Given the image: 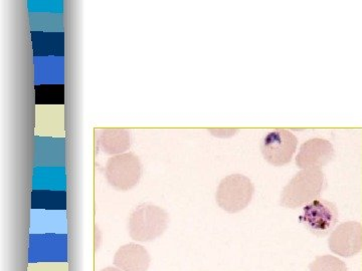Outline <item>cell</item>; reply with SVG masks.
Listing matches in <instances>:
<instances>
[{
  "label": "cell",
  "mask_w": 362,
  "mask_h": 271,
  "mask_svg": "<svg viewBox=\"0 0 362 271\" xmlns=\"http://www.w3.org/2000/svg\"><path fill=\"white\" fill-rule=\"evenodd\" d=\"M328 246L333 253L342 258H352L362 251V225L349 221L338 225L331 232Z\"/></svg>",
  "instance_id": "obj_7"
},
{
  "label": "cell",
  "mask_w": 362,
  "mask_h": 271,
  "mask_svg": "<svg viewBox=\"0 0 362 271\" xmlns=\"http://www.w3.org/2000/svg\"><path fill=\"white\" fill-rule=\"evenodd\" d=\"M105 175L109 184L119 191H129L137 186L142 176V164L134 153L112 156L106 164Z\"/></svg>",
  "instance_id": "obj_4"
},
{
  "label": "cell",
  "mask_w": 362,
  "mask_h": 271,
  "mask_svg": "<svg viewBox=\"0 0 362 271\" xmlns=\"http://www.w3.org/2000/svg\"><path fill=\"white\" fill-rule=\"evenodd\" d=\"M238 129H211L209 132L214 136V137L218 138H228L232 137L238 132Z\"/></svg>",
  "instance_id": "obj_12"
},
{
  "label": "cell",
  "mask_w": 362,
  "mask_h": 271,
  "mask_svg": "<svg viewBox=\"0 0 362 271\" xmlns=\"http://www.w3.org/2000/svg\"><path fill=\"white\" fill-rule=\"evenodd\" d=\"M334 148L328 140L312 138L300 147L296 165L300 169H321L333 160Z\"/></svg>",
  "instance_id": "obj_8"
},
{
  "label": "cell",
  "mask_w": 362,
  "mask_h": 271,
  "mask_svg": "<svg viewBox=\"0 0 362 271\" xmlns=\"http://www.w3.org/2000/svg\"><path fill=\"white\" fill-rule=\"evenodd\" d=\"M113 263L123 271H148L151 256L144 246L128 243L117 251Z\"/></svg>",
  "instance_id": "obj_9"
},
{
  "label": "cell",
  "mask_w": 362,
  "mask_h": 271,
  "mask_svg": "<svg viewBox=\"0 0 362 271\" xmlns=\"http://www.w3.org/2000/svg\"><path fill=\"white\" fill-rule=\"evenodd\" d=\"M254 193V184L247 176L228 175L218 184L216 201L226 212L238 213L250 205Z\"/></svg>",
  "instance_id": "obj_3"
},
{
  "label": "cell",
  "mask_w": 362,
  "mask_h": 271,
  "mask_svg": "<svg viewBox=\"0 0 362 271\" xmlns=\"http://www.w3.org/2000/svg\"><path fill=\"white\" fill-rule=\"evenodd\" d=\"M339 214L332 202L317 198L304 206L299 216L302 225L317 237H325L334 230Z\"/></svg>",
  "instance_id": "obj_5"
},
{
  "label": "cell",
  "mask_w": 362,
  "mask_h": 271,
  "mask_svg": "<svg viewBox=\"0 0 362 271\" xmlns=\"http://www.w3.org/2000/svg\"><path fill=\"white\" fill-rule=\"evenodd\" d=\"M168 223V214L164 209L154 204L143 203L130 214L128 230L135 241L150 242L166 231Z\"/></svg>",
  "instance_id": "obj_2"
},
{
  "label": "cell",
  "mask_w": 362,
  "mask_h": 271,
  "mask_svg": "<svg viewBox=\"0 0 362 271\" xmlns=\"http://www.w3.org/2000/svg\"><path fill=\"white\" fill-rule=\"evenodd\" d=\"M309 271H347V266L337 256L320 255L312 261Z\"/></svg>",
  "instance_id": "obj_11"
},
{
  "label": "cell",
  "mask_w": 362,
  "mask_h": 271,
  "mask_svg": "<svg viewBox=\"0 0 362 271\" xmlns=\"http://www.w3.org/2000/svg\"><path fill=\"white\" fill-rule=\"evenodd\" d=\"M298 139L289 130L271 131L261 142V151L265 160L275 167H282L292 161L296 152Z\"/></svg>",
  "instance_id": "obj_6"
},
{
  "label": "cell",
  "mask_w": 362,
  "mask_h": 271,
  "mask_svg": "<svg viewBox=\"0 0 362 271\" xmlns=\"http://www.w3.org/2000/svg\"><path fill=\"white\" fill-rule=\"evenodd\" d=\"M326 186L325 175L321 169H302L282 190L281 206L297 209L315 200Z\"/></svg>",
  "instance_id": "obj_1"
},
{
  "label": "cell",
  "mask_w": 362,
  "mask_h": 271,
  "mask_svg": "<svg viewBox=\"0 0 362 271\" xmlns=\"http://www.w3.org/2000/svg\"><path fill=\"white\" fill-rule=\"evenodd\" d=\"M101 271H123L120 268L116 267V266H109V267L104 268Z\"/></svg>",
  "instance_id": "obj_13"
},
{
  "label": "cell",
  "mask_w": 362,
  "mask_h": 271,
  "mask_svg": "<svg viewBox=\"0 0 362 271\" xmlns=\"http://www.w3.org/2000/svg\"><path fill=\"white\" fill-rule=\"evenodd\" d=\"M100 149L111 156L121 155L130 149L129 131L126 129H104L99 135Z\"/></svg>",
  "instance_id": "obj_10"
}]
</instances>
